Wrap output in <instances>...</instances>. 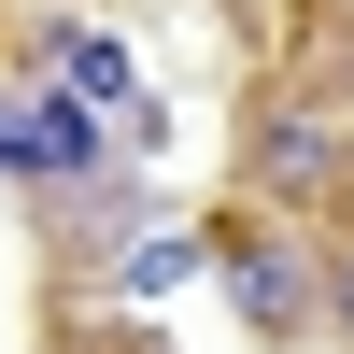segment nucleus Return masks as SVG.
I'll use <instances>...</instances> for the list:
<instances>
[{
    "label": "nucleus",
    "instance_id": "nucleus-1",
    "mask_svg": "<svg viewBox=\"0 0 354 354\" xmlns=\"http://www.w3.org/2000/svg\"><path fill=\"white\" fill-rule=\"evenodd\" d=\"M241 185L255 198H298V213H340V128L312 100H255L241 113Z\"/></svg>",
    "mask_w": 354,
    "mask_h": 354
},
{
    "label": "nucleus",
    "instance_id": "nucleus-2",
    "mask_svg": "<svg viewBox=\"0 0 354 354\" xmlns=\"http://www.w3.org/2000/svg\"><path fill=\"white\" fill-rule=\"evenodd\" d=\"M213 283L241 298V326H255V340H298L312 312H326V298H312V270L283 255V227H227V241H213Z\"/></svg>",
    "mask_w": 354,
    "mask_h": 354
},
{
    "label": "nucleus",
    "instance_id": "nucleus-3",
    "mask_svg": "<svg viewBox=\"0 0 354 354\" xmlns=\"http://www.w3.org/2000/svg\"><path fill=\"white\" fill-rule=\"evenodd\" d=\"M100 156V100H0V170H85Z\"/></svg>",
    "mask_w": 354,
    "mask_h": 354
},
{
    "label": "nucleus",
    "instance_id": "nucleus-4",
    "mask_svg": "<svg viewBox=\"0 0 354 354\" xmlns=\"http://www.w3.org/2000/svg\"><path fill=\"white\" fill-rule=\"evenodd\" d=\"M312 298H326V326L354 340V227H340V241H326V270H312Z\"/></svg>",
    "mask_w": 354,
    "mask_h": 354
}]
</instances>
